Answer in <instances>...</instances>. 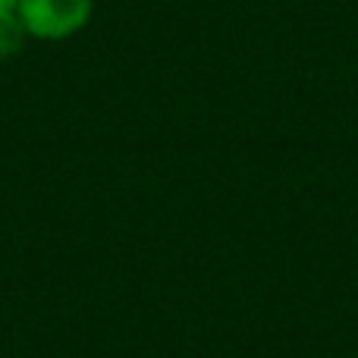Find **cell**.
Here are the masks:
<instances>
[{"label":"cell","instance_id":"6da1fadb","mask_svg":"<svg viewBox=\"0 0 358 358\" xmlns=\"http://www.w3.org/2000/svg\"><path fill=\"white\" fill-rule=\"evenodd\" d=\"M94 0H19L16 16L25 35L41 41H63L88 25Z\"/></svg>","mask_w":358,"mask_h":358},{"label":"cell","instance_id":"7a4b0ae2","mask_svg":"<svg viewBox=\"0 0 358 358\" xmlns=\"http://www.w3.org/2000/svg\"><path fill=\"white\" fill-rule=\"evenodd\" d=\"M22 38H25V29H22V22H19L16 13L0 16V57L16 54L19 44H22Z\"/></svg>","mask_w":358,"mask_h":358},{"label":"cell","instance_id":"3957f363","mask_svg":"<svg viewBox=\"0 0 358 358\" xmlns=\"http://www.w3.org/2000/svg\"><path fill=\"white\" fill-rule=\"evenodd\" d=\"M16 3H19V0H0V16H10V13H16Z\"/></svg>","mask_w":358,"mask_h":358}]
</instances>
